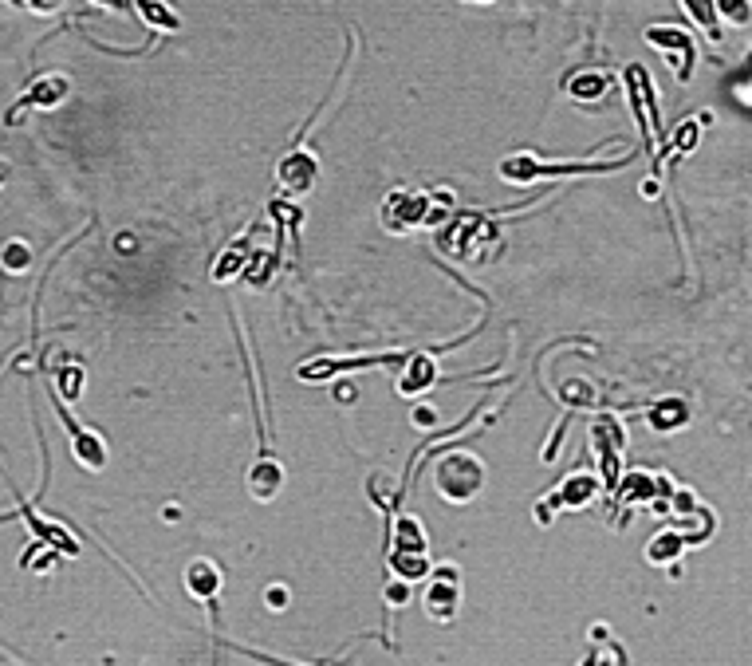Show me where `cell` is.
I'll use <instances>...</instances> for the list:
<instances>
[{
	"mask_svg": "<svg viewBox=\"0 0 752 666\" xmlns=\"http://www.w3.org/2000/svg\"><path fill=\"white\" fill-rule=\"evenodd\" d=\"M686 4V12H690L693 20L709 32V40L713 44H721L725 40V32H721V24H717V8H713V0H682Z\"/></svg>",
	"mask_w": 752,
	"mask_h": 666,
	"instance_id": "18",
	"label": "cell"
},
{
	"mask_svg": "<svg viewBox=\"0 0 752 666\" xmlns=\"http://www.w3.org/2000/svg\"><path fill=\"white\" fill-rule=\"evenodd\" d=\"M60 4H63V0H28V8H32V12H56Z\"/></svg>",
	"mask_w": 752,
	"mask_h": 666,
	"instance_id": "27",
	"label": "cell"
},
{
	"mask_svg": "<svg viewBox=\"0 0 752 666\" xmlns=\"http://www.w3.org/2000/svg\"><path fill=\"white\" fill-rule=\"evenodd\" d=\"M186 588L189 596L209 603V611H217V592H221V568L213 560H193L186 568Z\"/></svg>",
	"mask_w": 752,
	"mask_h": 666,
	"instance_id": "11",
	"label": "cell"
},
{
	"mask_svg": "<svg viewBox=\"0 0 752 666\" xmlns=\"http://www.w3.org/2000/svg\"><path fill=\"white\" fill-rule=\"evenodd\" d=\"M607 87H611V75L607 71H579V75H571L567 79V91L575 95V99H603L607 95Z\"/></svg>",
	"mask_w": 752,
	"mask_h": 666,
	"instance_id": "16",
	"label": "cell"
},
{
	"mask_svg": "<svg viewBox=\"0 0 752 666\" xmlns=\"http://www.w3.org/2000/svg\"><path fill=\"white\" fill-rule=\"evenodd\" d=\"M627 166V158H615V162H540L536 154H512L504 158L501 166V178L504 182H516V186H528L536 178H571V174H599V170H619Z\"/></svg>",
	"mask_w": 752,
	"mask_h": 666,
	"instance_id": "1",
	"label": "cell"
},
{
	"mask_svg": "<svg viewBox=\"0 0 752 666\" xmlns=\"http://www.w3.org/2000/svg\"><path fill=\"white\" fill-rule=\"evenodd\" d=\"M284 489V466L272 454H260L249 469V493L256 501H272Z\"/></svg>",
	"mask_w": 752,
	"mask_h": 666,
	"instance_id": "10",
	"label": "cell"
},
{
	"mask_svg": "<svg viewBox=\"0 0 752 666\" xmlns=\"http://www.w3.org/2000/svg\"><path fill=\"white\" fill-rule=\"evenodd\" d=\"M67 91H71V83H67V75H44V79H36L12 107H8V115H4V123L8 127H16L20 119H24V111L32 107V111H52V107H60L63 99H67Z\"/></svg>",
	"mask_w": 752,
	"mask_h": 666,
	"instance_id": "4",
	"label": "cell"
},
{
	"mask_svg": "<svg viewBox=\"0 0 752 666\" xmlns=\"http://www.w3.org/2000/svg\"><path fill=\"white\" fill-rule=\"evenodd\" d=\"M60 418H63V426L71 430V450H75L79 466H87V469H103V466H107V446H103V438H99L95 430L79 426L75 418H67V414H63V402H60Z\"/></svg>",
	"mask_w": 752,
	"mask_h": 666,
	"instance_id": "9",
	"label": "cell"
},
{
	"mask_svg": "<svg viewBox=\"0 0 752 666\" xmlns=\"http://www.w3.org/2000/svg\"><path fill=\"white\" fill-rule=\"evenodd\" d=\"M394 529H398V544L394 548H402V552H426V536H422V525L414 517L394 521Z\"/></svg>",
	"mask_w": 752,
	"mask_h": 666,
	"instance_id": "20",
	"label": "cell"
},
{
	"mask_svg": "<svg viewBox=\"0 0 752 666\" xmlns=\"http://www.w3.org/2000/svg\"><path fill=\"white\" fill-rule=\"evenodd\" d=\"M457 603H461V588H457V568H441L434 576V584L426 588V611L430 619L449 623L457 615Z\"/></svg>",
	"mask_w": 752,
	"mask_h": 666,
	"instance_id": "8",
	"label": "cell"
},
{
	"mask_svg": "<svg viewBox=\"0 0 752 666\" xmlns=\"http://www.w3.org/2000/svg\"><path fill=\"white\" fill-rule=\"evenodd\" d=\"M268 603H272V607H288V592H284L280 584H272V588H268Z\"/></svg>",
	"mask_w": 752,
	"mask_h": 666,
	"instance_id": "26",
	"label": "cell"
},
{
	"mask_svg": "<svg viewBox=\"0 0 752 666\" xmlns=\"http://www.w3.org/2000/svg\"><path fill=\"white\" fill-rule=\"evenodd\" d=\"M0 265L8 268V272H24V268L32 265L28 245H24V241H8V245H4V253H0Z\"/></svg>",
	"mask_w": 752,
	"mask_h": 666,
	"instance_id": "21",
	"label": "cell"
},
{
	"mask_svg": "<svg viewBox=\"0 0 752 666\" xmlns=\"http://www.w3.org/2000/svg\"><path fill=\"white\" fill-rule=\"evenodd\" d=\"M595 493H599V481H595L591 473H575V477H567L564 485H560V497H552V505H544V509H540V521L548 525V517H552V509H556V505L579 509V505H587Z\"/></svg>",
	"mask_w": 752,
	"mask_h": 666,
	"instance_id": "12",
	"label": "cell"
},
{
	"mask_svg": "<svg viewBox=\"0 0 752 666\" xmlns=\"http://www.w3.org/2000/svg\"><path fill=\"white\" fill-rule=\"evenodd\" d=\"M95 4H107V8H115V12H126V8H130V0H95Z\"/></svg>",
	"mask_w": 752,
	"mask_h": 666,
	"instance_id": "28",
	"label": "cell"
},
{
	"mask_svg": "<svg viewBox=\"0 0 752 666\" xmlns=\"http://www.w3.org/2000/svg\"><path fill=\"white\" fill-rule=\"evenodd\" d=\"M382 596H386V607H394V611H398V607H406V603H410V584H406V580H390Z\"/></svg>",
	"mask_w": 752,
	"mask_h": 666,
	"instance_id": "23",
	"label": "cell"
},
{
	"mask_svg": "<svg viewBox=\"0 0 752 666\" xmlns=\"http://www.w3.org/2000/svg\"><path fill=\"white\" fill-rule=\"evenodd\" d=\"M682 548H686V536L678 533V529H670V533H662V536H654V540H650L646 556H650L654 564H666V560H674Z\"/></svg>",
	"mask_w": 752,
	"mask_h": 666,
	"instance_id": "19",
	"label": "cell"
},
{
	"mask_svg": "<svg viewBox=\"0 0 752 666\" xmlns=\"http://www.w3.org/2000/svg\"><path fill=\"white\" fill-rule=\"evenodd\" d=\"M627 95H630V111L638 115L642 138H646V146L654 150V134H662V115H658V99H654V87H650L646 67H638V64L627 67Z\"/></svg>",
	"mask_w": 752,
	"mask_h": 666,
	"instance_id": "3",
	"label": "cell"
},
{
	"mask_svg": "<svg viewBox=\"0 0 752 666\" xmlns=\"http://www.w3.org/2000/svg\"><path fill=\"white\" fill-rule=\"evenodd\" d=\"M390 572H394L398 580L414 584V580H422V576L430 572V560H426V552H402V548H394V552H390Z\"/></svg>",
	"mask_w": 752,
	"mask_h": 666,
	"instance_id": "17",
	"label": "cell"
},
{
	"mask_svg": "<svg viewBox=\"0 0 752 666\" xmlns=\"http://www.w3.org/2000/svg\"><path fill=\"white\" fill-rule=\"evenodd\" d=\"M276 178H280V186H284L288 194H308L315 186V178H319V162H315V154H308L304 146H296V150H288L284 162L276 166Z\"/></svg>",
	"mask_w": 752,
	"mask_h": 666,
	"instance_id": "7",
	"label": "cell"
},
{
	"mask_svg": "<svg viewBox=\"0 0 752 666\" xmlns=\"http://www.w3.org/2000/svg\"><path fill=\"white\" fill-rule=\"evenodd\" d=\"M595 446L603 450V477H607V489H615V473H619V454H623V434L615 422H595L591 430Z\"/></svg>",
	"mask_w": 752,
	"mask_h": 666,
	"instance_id": "13",
	"label": "cell"
},
{
	"mask_svg": "<svg viewBox=\"0 0 752 666\" xmlns=\"http://www.w3.org/2000/svg\"><path fill=\"white\" fill-rule=\"evenodd\" d=\"M477 4H489V0H477Z\"/></svg>",
	"mask_w": 752,
	"mask_h": 666,
	"instance_id": "30",
	"label": "cell"
},
{
	"mask_svg": "<svg viewBox=\"0 0 752 666\" xmlns=\"http://www.w3.org/2000/svg\"><path fill=\"white\" fill-rule=\"evenodd\" d=\"M233 651H241V655H249V659H260V663H268V666H300V663H284V659H268V655H260V651H245V647H233Z\"/></svg>",
	"mask_w": 752,
	"mask_h": 666,
	"instance_id": "25",
	"label": "cell"
},
{
	"mask_svg": "<svg viewBox=\"0 0 752 666\" xmlns=\"http://www.w3.org/2000/svg\"><path fill=\"white\" fill-rule=\"evenodd\" d=\"M430 217V201L422 194H410V190H398L390 194V201L382 205V225L390 233H410L414 225H422Z\"/></svg>",
	"mask_w": 752,
	"mask_h": 666,
	"instance_id": "5",
	"label": "cell"
},
{
	"mask_svg": "<svg viewBox=\"0 0 752 666\" xmlns=\"http://www.w3.org/2000/svg\"><path fill=\"white\" fill-rule=\"evenodd\" d=\"M646 40L654 44V48H662L666 52V60H674V67H678V79L686 83L693 75V56H697V44H693L690 32H682V28H646Z\"/></svg>",
	"mask_w": 752,
	"mask_h": 666,
	"instance_id": "6",
	"label": "cell"
},
{
	"mask_svg": "<svg viewBox=\"0 0 752 666\" xmlns=\"http://www.w3.org/2000/svg\"><path fill=\"white\" fill-rule=\"evenodd\" d=\"M4 178H8V162H0V186H4Z\"/></svg>",
	"mask_w": 752,
	"mask_h": 666,
	"instance_id": "29",
	"label": "cell"
},
{
	"mask_svg": "<svg viewBox=\"0 0 752 666\" xmlns=\"http://www.w3.org/2000/svg\"><path fill=\"white\" fill-rule=\"evenodd\" d=\"M666 497L670 493V481L658 477V473H646V469H634L627 481H623V497L627 501H650V497Z\"/></svg>",
	"mask_w": 752,
	"mask_h": 666,
	"instance_id": "14",
	"label": "cell"
},
{
	"mask_svg": "<svg viewBox=\"0 0 752 666\" xmlns=\"http://www.w3.org/2000/svg\"><path fill=\"white\" fill-rule=\"evenodd\" d=\"M430 383H434V363H430L426 355H410V359H406V375H402L398 391H402V395H422Z\"/></svg>",
	"mask_w": 752,
	"mask_h": 666,
	"instance_id": "15",
	"label": "cell"
},
{
	"mask_svg": "<svg viewBox=\"0 0 752 666\" xmlns=\"http://www.w3.org/2000/svg\"><path fill=\"white\" fill-rule=\"evenodd\" d=\"M717 8L729 24H749L752 20V0H717Z\"/></svg>",
	"mask_w": 752,
	"mask_h": 666,
	"instance_id": "22",
	"label": "cell"
},
{
	"mask_svg": "<svg viewBox=\"0 0 752 666\" xmlns=\"http://www.w3.org/2000/svg\"><path fill=\"white\" fill-rule=\"evenodd\" d=\"M434 477H438V493L445 501L465 505V501H473L481 493L485 466L477 458H469V454H445L438 462V469H434Z\"/></svg>",
	"mask_w": 752,
	"mask_h": 666,
	"instance_id": "2",
	"label": "cell"
},
{
	"mask_svg": "<svg viewBox=\"0 0 752 666\" xmlns=\"http://www.w3.org/2000/svg\"><path fill=\"white\" fill-rule=\"evenodd\" d=\"M56 379H60V387H63V399H75V395H79V367H60Z\"/></svg>",
	"mask_w": 752,
	"mask_h": 666,
	"instance_id": "24",
	"label": "cell"
}]
</instances>
